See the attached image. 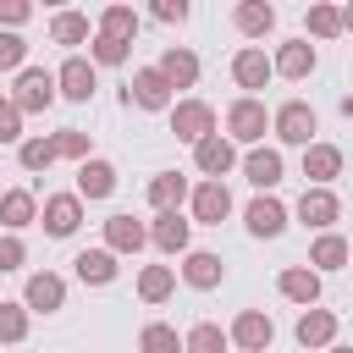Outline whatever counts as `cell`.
Segmentation results:
<instances>
[{
    "mask_svg": "<svg viewBox=\"0 0 353 353\" xmlns=\"http://www.w3.org/2000/svg\"><path fill=\"white\" fill-rule=\"evenodd\" d=\"M314 127H320V116H314L303 99H287V105L270 116V132H276L281 143H303V149H309V143H314Z\"/></svg>",
    "mask_w": 353,
    "mask_h": 353,
    "instance_id": "1",
    "label": "cell"
},
{
    "mask_svg": "<svg viewBox=\"0 0 353 353\" xmlns=\"http://www.w3.org/2000/svg\"><path fill=\"white\" fill-rule=\"evenodd\" d=\"M171 132H176L182 143H204V138L215 132V110H210L204 99H176V105H171Z\"/></svg>",
    "mask_w": 353,
    "mask_h": 353,
    "instance_id": "2",
    "label": "cell"
},
{
    "mask_svg": "<svg viewBox=\"0 0 353 353\" xmlns=\"http://www.w3.org/2000/svg\"><path fill=\"white\" fill-rule=\"evenodd\" d=\"M17 110H50L55 105V72H44V66H22L17 72V99H11Z\"/></svg>",
    "mask_w": 353,
    "mask_h": 353,
    "instance_id": "3",
    "label": "cell"
},
{
    "mask_svg": "<svg viewBox=\"0 0 353 353\" xmlns=\"http://www.w3.org/2000/svg\"><path fill=\"white\" fill-rule=\"evenodd\" d=\"M265 127H270V110L259 105V99H232V110H226V132L237 138V143H259L265 138Z\"/></svg>",
    "mask_w": 353,
    "mask_h": 353,
    "instance_id": "4",
    "label": "cell"
},
{
    "mask_svg": "<svg viewBox=\"0 0 353 353\" xmlns=\"http://www.w3.org/2000/svg\"><path fill=\"white\" fill-rule=\"evenodd\" d=\"M61 303H66V281H61L55 270L28 276V287H22V309H28V314H55Z\"/></svg>",
    "mask_w": 353,
    "mask_h": 353,
    "instance_id": "5",
    "label": "cell"
},
{
    "mask_svg": "<svg viewBox=\"0 0 353 353\" xmlns=\"http://www.w3.org/2000/svg\"><path fill=\"white\" fill-rule=\"evenodd\" d=\"M94 88H99V77H94V61H83V55H66V66L55 72V94H66V99L88 105V99H94Z\"/></svg>",
    "mask_w": 353,
    "mask_h": 353,
    "instance_id": "6",
    "label": "cell"
},
{
    "mask_svg": "<svg viewBox=\"0 0 353 353\" xmlns=\"http://www.w3.org/2000/svg\"><path fill=\"white\" fill-rule=\"evenodd\" d=\"M226 342H237V347H248V353H265V347L276 342V325H270V314H259V309H243V314L232 320Z\"/></svg>",
    "mask_w": 353,
    "mask_h": 353,
    "instance_id": "7",
    "label": "cell"
},
{
    "mask_svg": "<svg viewBox=\"0 0 353 353\" xmlns=\"http://www.w3.org/2000/svg\"><path fill=\"white\" fill-rule=\"evenodd\" d=\"M193 165L210 176V182H221L232 165H237V149H232V138H221V132H210L204 143H193Z\"/></svg>",
    "mask_w": 353,
    "mask_h": 353,
    "instance_id": "8",
    "label": "cell"
},
{
    "mask_svg": "<svg viewBox=\"0 0 353 353\" xmlns=\"http://www.w3.org/2000/svg\"><path fill=\"white\" fill-rule=\"evenodd\" d=\"M83 226V199L77 193H50L44 199V232L50 237H72Z\"/></svg>",
    "mask_w": 353,
    "mask_h": 353,
    "instance_id": "9",
    "label": "cell"
},
{
    "mask_svg": "<svg viewBox=\"0 0 353 353\" xmlns=\"http://www.w3.org/2000/svg\"><path fill=\"white\" fill-rule=\"evenodd\" d=\"M127 105H143V110H171V88L154 66H138L132 72V88H127Z\"/></svg>",
    "mask_w": 353,
    "mask_h": 353,
    "instance_id": "10",
    "label": "cell"
},
{
    "mask_svg": "<svg viewBox=\"0 0 353 353\" xmlns=\"http://www.w3.org/2000/svg\"><path fill=\"white\" fill-rule=\"evenodd\" d=\"M232 77H237V88H248V99H254V88H265L276 72H270V55L248 44V50H237V55H232Z\"/></svg>",
    "mask_w": 353,
    "mask_h": 353,
    "instance_id": "11",
    "label": "cell"
},
{
    "mask_svg": "<svg viewBox=\"0 0 353 353\" xmlns=\"http://www.w3.org/2000/svg\"><path fill=\"white\" fill-rule=\"evenodd\" d=\"M226 215H232V193H226V182H199V188H193V221L221 226Z\"/></svg>",
    "mask_w": 353,
    "mask_h": 353,
    "instance_id": "12",
    "label": "cell"
},
{
    "mask_svg": "<svg viewBox=\"0 0 353 353\" xmlns=\"http://www.w3.org/2000/svg\"><path fill=\"white\" fill-rule=\"evenodd\" d=\"M336 215H342V204H336V193H331V188H303V199H298V221H303V226L325 232Z\"/></svg>",
    "mask_w": 353,
    "mask_h": 353,
    "instance_id": "13",
    "label": "cell"
},
{
    "mask_svg": "<svg viewBox=\"0 0 353 353\" xmlns=\"http://www.w3.org/2000/svg\"><path fill=\"white\" fill-rule=\"evenodd\" d=\"M243 221H248V232H254V237H281V226H287V204H281V199H270V193H259V199L243 210Z\"/></svg>",
    "mask_w": 353,
    "mask_h": 353,
    "instance_id": "14",
    "label": "cell"
},
{
    "mask_svg": "<svg viewBox=\"0 0 353 353\" xmlns=\"http://www.w3.org/2000/svg\"><path fill=\"white\" fill-rule=\"evenodd\" d=\"M188 232H193V221H182L176 210H160L154 226H149V243L160 254H188Z\"/></svg>",
    "mask_w": 353,
    "mask_h": 353,
    "instance_id": "15",
    "label": "cell"
},
{
    "mask_svg": "<svg viewBox=\"0 0 353 353\" xmlns=\"http://www.w3.org/2000/svg\"><path fill=\"white\" fill-rule=\"evenodd\" d=\"M292 336H298V347H331L336 342V314L331 309H303Z\"/></svg>",
    "mask_w": 353,
    "mask_h": 353,
    "instance_id": "16",
    "label": "cell"
},
{
    "mask_svg": "<svg viewBox=\"0 0 353 353\" xmlns=\"http://www.w3.org/2000/svg\"><path fill=\"white\" fill-rule=\"evenodd\" d=\"M160 77H165V88H193L199 83V55L193 50H182V44H171L165 55H160V66H154Z\"/></svg>",
    "mask_w": 353,
    "mask_h": 353,
    "instance_id": "17",
    "label": "cell"
},
{
    "mask_svg": "<svg viewBox=\"0 0 353 353\" xmlns=\"http://www.w3.org/2000/svg\"><path fill=\"white\" fill-rule=\"evenodd\" d=\"M243 176H248L259 193H270V188L281 182V154H276V149H265V143H254V149L243 154Z\"/></svg>",
    "mask_w": 353,
    "mask_h": 353,
    "instance_id": "18",
    "label": "cell"
},
{
    "mask_svg": "<svg viewBox=\"0 0 353 353\" xmlns=\"http://www.w3.org/2000/svg\"><path fill=\"white\" fill-rule=\"evenodd\" d=\"M149 243V226L143 221H132V215H110L105 221V248L110 254H138Z\"/></svg>",
    "mask_w": 353,
    "mask_h": 353,
    "instance_id": "19",
    "label": "cell"
},
{
    "mask_svg": "<svg viewBox=\"0 0 353 353\" xmlns=\"http://www.w3.org/2000/svg\"><path fill=\"white\" fill-rule=\"evenodd\" d=\"M303 176H309L314 188H325L331 176H342V149H336V143H309V149H303Z\"/></svg>",
    "mask_w": 353,
    "mask_h": 353,
    "instance_id": "20",
    "label": "cell"
},
{
    "mask_svg": "<svg viewBox=\"0 0 353 353\" xmlns=\"http://www.w3.org/2000/svg\"><path fill=\"white\" fill-rule=\"evenodd\" d=\"M116 193V165L110 160H83L77 165V199H110Z\"/></svg>",
    "mask_w": 353,
    "mask_h": 353,
    "instance_id": "21",
    "label": "cell"
},
{
    "mask_svg": "<svg viewBox=\"0 0 353 353\" xmlns=\"http://www.w3.org/2000/svg\"><path fill=\"white\" fill-rule=\"evenodd\" d=\"M33 221H39V199H33L28 188H11V193H0V226L22 232V226H33Z\"/></svg>",
    "mask_w": 353,
    "mask_h": 353,
    "instance_id": "22",
    "label": "cell"
},
{
    "mask_svg": "<svg viewBox=\"0 0 353 353\" xmlns=\"http://www.w3.org/2000/svg\"><path fill=\"white\" fill-rule=\"evenodd\" d=\"M72 270H77V281H88V287H105V281H116V254H110V248H83V254L72 259Z\"/></svg>",
    "mask_w": 353,
    "mask_h": 353,
    "instance_id": "23",
    "label": "cell"
},
{
    "mask_svg": "<svg viewBox=\"0 0 353 353\" xmlns=\"http://www.w3.org/2000/svg\"><path fill=\"white\" fill-rule=\"evenodd\" d=\"M270 72H281V77H309L314 72V44H303V39H292V44H281L276 50V61H270Z\"/></svg>",
    "mask_w": 353,
    "mask_h": 353,
    "instance_id": "24",
    "label": "cell"
},
{
    "mask_svg": "<svg viewBox=\"0 0 353 353\" xmlns=\"http://www.w3.org/2000/svg\"><path fill=\"white\" fill-rule=\"evenodd\" d=\"M182 281H188V287H199V292L221 287V254H210V248H193V254H188V265H182Z\"/></svg>",
    "mask_w": 353,
    "mask_h": 353,
    "instance_id": "25",
    "label": "cell"
},
{
    "mask_svg": "<svg viewBox=\"0 0 353 353\" xmlns=\"http://www.w3.org/2000/svg\"><path fill=\"white\" fill-rule=\"evenodd\" d=\"M281 298H292V303H303V309H314V298H320V276L309 270V265H292V270H281Z\"/></svg>",
    "mask_w": 353,
    "mask_h": 353,
    "instance_id": "26",
    "label": "cell"
},
{
    "mask_svg": "<svg viewBox=\"0 0 353 353\" xmlns=\"http://www.w3.org/2000/svg\"><path fill=\"white\" fill-rule=\"evenodd\" d=\"M270 28H276V6H265V0H243V6H237V33L265 39Z\"/></svg>",
    "mask_w": 353,
    "mask_h": 353,
    "instance_id": "27",
    "label": "cell"
},
{
    "mask_svg": "<svg viewBox=\"0 0 353 353\" xmlns=\"http://www.w3.org/2000/svg\"><path fill=\"white\" fill-rule=\"evenodd\" d=\"M99 33L132 44V33H138V11H132V6H105V11H99Z\"/></svg>",
    "mask_w": 353,
    "mask_h": 353,
    "instance_id": "28",
    "label": "cell"
},
{
    "mask_svg": "<svg viewBox=\"0 0 353 353\" xmlns=\"http://www.w3.org/2000/svg\"><path fill=\"white\" fill-rule=\"evenodd\" d=\"M188 199V176H176V171H160L154 182H149V204L154 210H176Z\"/></svg>",
    "mask_w": 353,
    "mask_h": 353,
    "instance_id": "29",
    "label": "cell"
},
{
    "mask_svg": "<svg viewBox=\"0 0 353 353\" xmlns=\"http://www.w3.org/2000/svg\"><path fill=\"white\" fill-rule=\"evenodd\" d=\"M171 287H176V270H171V265H149V270L138 276V298H143V303H165Z\"/></svg>",
    "mask_w": 353,
    "mask_h": 353,
    "instance_id": "30",
    "label": "cell"
},
{
    "mask_svg": "<svg viewBox=\"0 0 353 353\" xmlns=\"http://www.w3.org/2000/svg\"><path fill=\"white\" fill-rule=\"evenodd\" d=\"M50 39L55 44H88V17L83 11H55L50 17Z\"/></svg>",
    "mask_w": 353,
    "mask_h": 353,
    "instance_id": "31",
    "label": "cell"
},
{
    "mask_svg": "<svg viewBox=\"0 0 353 353\" xmlns=\"http://www.w3.org/2000/svg\"><path fill=\"white\" fill-rule=\"evenodd\" d=\"M182 353H226V331L215 320H199L188 336H182Z\"/></svg>",
    "mask_w": 353,
    "mask_h": 353,
    "instance_id": "32",
    "label": "cell"
},
{
    "mask_svg": "<svg viewBox=\"0 0 353 353\" xmlns=\"http://www.w3.org/2000/svg\"><path fill=\"white\" fill-rule=\"evenodd\" d=\"M17 160H22V171H50L61 154H55V138H22Z\"/></svg>",
    "mask_w": 353,
    "mask_h": 353,
    "instance_id": "33",
    "label": "cell"
},
{
    "mask_svg": "<svg viewBox=\"0 0 353 353\" xmlns=\"http://www.w3.org/2000/svg\"><path fill=\"white\" fill-rule=\"evenodd\" d=\"M138 353H182V336H176V325H165V320L143 325V336H138Z\"/></svg>",
    "mask_w": 353,
    "mask_h": 353,
    "instance_id": "34",
    "label": "cell"
},
{
    "mask_svg": "<svg viewBox=\"0 0 353 353\" xmlns=\"http://www.w3.org/2000/svg\"><path fill=\"white\" fill-rule=\"evenodd\" d=\"M309 265H320V270H342V265H347V243H342L336 232H325V237L309 248Z\"/></svg>",
    "mask_w": 353,
    "mask_h": 353,
    "instance_id": "35",
    "label": "cell"
},
{
    "mask_svg": "<svg viewBox=\"0 0 353 353\" xmlns=\"http://www.w3.org/2000/svg\"><path fill=\"white\" fill-rule=\"evenodd\" d=\"M309 33L314 39H336L342 33V11L336 6H309Z\"/></svg>",
    "mask_w": 353,
    "mask_h": 353,
    "instance_id": "36",
    "label": "cell"
},
{
    "mask_svg": "<svg viewBox=\"0 0 353 353\" xmlns=\"http://www.w3.org/2000/svg\"><path fill=\"white\" fill-rule=\"evenodd\" d=\"M28 336V309L22 303H0V342H22Z\"/></svg>",
    "mask_w": 353,
    "mask_h": 353,
    "instance_id": "37",
    "label": "cell"
},
{
    "mask_svg": "<svg viewBox=\"0 0 353 353\" xmlns=\"http://www.w3.org/2000/svg\"><path fill=\"white\" fill-rule=\"evenodd\" d=\"M127 50H132V44H121V39H105V33H94V44H88V55H94L99 66H121V61H127Z\"/></svg>",
    "mask_w": 353,
    "mask_h": 353,
    "instance_id": "38",
    "label": "cell"
},
{
    "mask_svg": "<svg viewBox=\"0 0 353 353\" xmlns=\"http://www.w3.org/2000/svg\"><path fill=\"white\" fill-rule=\"evenodd\" d=\"M55 154H66V160H88V132H77V127L55 132Z\"/></svg>",
    "mask_w": 353,
    "mask_h": 353,
    "instance_id": "39",
    "label": "cell"
},
{
    "mask_svg": "<svg viewBox=\"0 0 353 353\" xmlns=\"http://www.w3.org/2000/svg\"><path fill=\"white\" fill-rule=\"evenodd\" d=\"M28 61V44H22V33H0V72H17Z\"/></svg>",
    "mask_w": 353,
    "mask_h": 353,
    "instance_id": "40",
    "label": "cell"
},
{
    "mask_svg": "<svg viewBox=\"0 0 353 353\" xmlns=\"http://www.w3.org/2000/svg\"><path fill=\"white\" fill-rule=\"evenodd\" d=\"M28 17H33V6H28V0H0V28H6V33H17Z\"/></svg>",
    "mask_w": 353,
    "mask_h": 353,
    "instance_id": "41",
    "label": "cell"
},
{
    "mask_svg": "<svg viewBox=\"0 0 353 353\" xmlns=\"http://www.w3.org/2000/svg\"><path fill=\"white\" fill-rule=\"evenodd\" d=\"M22 138V110L11 99H0V143H17Z\"/></svg>",
    "mask_w": 353,
    "mask_h": 353,
    "instance_id": "42",
    "label": "cell"
},
{
    "mask_svg": "<svg viewBox=\"0 0 353 353\" xmlns=\"http://www.w3.org/2000/svg\"><path fill=\"white\" fill-rule=\"evenodd\" d=\"M22 259H28L22 237H0V270H22Z\"/></svg>",
    "mask_w": 353,
    "mask_h": 353,
    "instance_id": "43",
    "label": "cell"
},
{
    "mask_svg": "<svg viewBox=\"0 0 353 353\" xmlns=\"http://www.w3.org/2000/svg\"><path fill=\"white\" fill-rule=\"evenodd\" d=\"M154 22H188V6L182 0H154Z\"/></svg>",
    "mask_w": 353,
    "mask_h": 353,
    "instance_id": "44",
    "label": "cell"
},
{
    "mask_svg": "<svg viewBox=\"0 0 353 353\" xmlns=\"http://www.w3.org/2000/svg\"><path fill=\"white\" fill-rule=\"evenodd\" d=\"M325 353H353V347H342V342H331V347H325Z\"/></svg>",
    "mask_w": 353,
    "mask_h": 353,
    "instance_id": "45",
    "label": "cell"
}]
</instances>
